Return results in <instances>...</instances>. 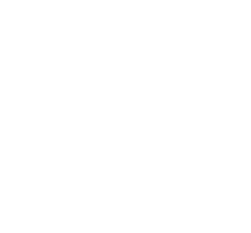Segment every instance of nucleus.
<instances>
[]
</instances>
